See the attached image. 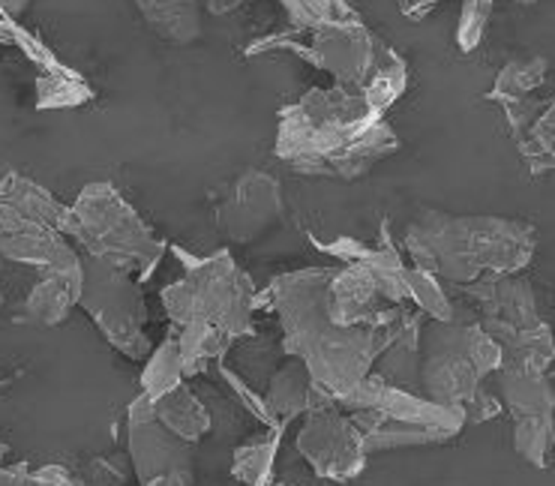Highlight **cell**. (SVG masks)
<instances>
[{"label": "cell", "instance_id": "8", "mask_svg": "<svg viewBox=\"0 0 555 486\" xmlns=\"http://www.w3.org/2000/svg\"><path fill=\"white\" fill-rule=\"evenodd\" d=\"M0 256L27 265V268H39L49 277H57L76 295H81L85 265L78 258L76 246L66 241L61 231L22 217L3 199H0Z\"/></svg>", "mask_w": 555, "mask_h": 486}, {"label": "cell", "instance_id": "32", "mask_svg": "<svg viewBox=\"0 0 555 486\" xmlns=\"http://www.w3.org/2000/svg\"><path fill=\"white\" fill-rule=\"evenodd\" d=\"M502 411V399L492 397L490 391H483V387H478V394L468 399L463 406V414H465V423H483L490 421V418H495Z\"/></svg>", "mask_w": 555, "mask_h": 486}, {"label": "cell", "instance_id": "10", "mask_svg": "<svg viewBox=\"0 0 555 486\" xmlns=\"http://www.w3.org/2000/svg\"><path fill=\"white\" fill-rule=\"evenodd\" d=\"M127 421H130V465L142 484L166 472H193L190 445L154 421V402L144 394L132 399Z\"/></svg>", "mask_w": 555, "mask_h": 486}, {"label": "cell", "instance_id": "40", "mask_svg": "<svg viewBox=\"0 0 555 486\" xmlns=\"http://www.w3.org/2000/svg\"><path fill=\"white\" fill-rule=\"evenodd\" d=\"M514 3H526V7H529V3H534V0H514Z\"/></svg>", "mask_w": 555, "mask_h": 486}, {"label": "cell", "instance_id": "33", "mask_svg": "<svg viewBox=\"0 0 555 486\" xmlns=\"http://www.w3.org/2000/svg\"><path fill=\"white\" fill-rule=\"evenodd\" d=\"M397 3H400V13L405 15V18L421 22V18H426V15L439 7L441 0H397Z\"/></svg>", "mask_w": 555, "mask_h": 486}, {"label": "cell", "instance_id": "13", "mask_svg": "<svg viewBox=\"0 0 555 486\" xmlns=\"http://www.w3.org/2000/svg\"><path fill=\"white\" fill-rule=\"evenodd\" d=\"M327 316L339 328H385L400 316V309H382V297L366 273L339 268L327 277Z\"/></svg>", "mask_w": 555, "mask_h": 486}, {"label": "cell", "instance_id": "5", "mask_svg": "<svg viewBox=\"0 0 555 486\" xmlns=\"http://www.w3.org/2000/svg\"><path fill=\"white\" fill-rule=\"evenodd\" d=\"M273 49L295 52L297 57H304L315 69L331 73L339 88L361 90L366 76L373 73V66L378 61L382 49H385V42L375 37L373 30L363 25L358 15H351V18H339V22H331V25L315 27L307 46L297 42L288 30L285 34H271V37L253 42L246 49V57L273 52Z\"/></svg>", "mask_w": 555, "mask_h": 486}, {"label": "cell", "instance_id": "29", "mask_svg": "<svg viewBox=\"0 0 555 486\" xmlns=\"http://www.w3.org/2000/svg\"><path fill=\"white\" fill-rule=\"evenodd\" d=\"M276 3L283 7L292 37H297V34H312L315 27L358 15L346 0H276Z\"/></svg>", "mask_w": 555, "mask_h": 486}, {"label": "cell", "instance_id": "2", "mask_svg": "<svg viewBox=\"0 0 555 486\" xmlns=\"http://www.w3.org/2000/svg\"><path fill=\"white\" fill-rule=\"evenodd\" d=\"M327 268L283 273L256 295V309L271 307L283 324V348L297 358L315 387L334 399L346 397L385 346V328H339L327 316Z\"/></svg>", "mask_w": 555, "mask_h": 486}, {"label": "cell", "instance_id": "17", "mask_svg": "<svg viewBox=\"0 0 555 486\" xmlns=\"http://www.w3.org/2000/svg\"><path fill=\"white\" fill-rule=\"evenodd\" d=\"M144 25L175 46H193L205 34L202 0H135Z\"/></svg>", "mask_w": 555, "mask_h": 486}, {"label": "cell", "instance_id": "14", "mask_svg": "<svg viewBox=\"0 0 555 486\" xmlns=\"http://www.w3.org/2000/svg\"><path fill=\"white\" fill-rule=\"evenodd\" d=\"M502 112L507 117V129L517 141L519 154L529 163L534 175L553 171V141H555V105L550 100H514L502 103Z\"/></svg>", "mask_w": 555, "mask_h": 486}, {"label": "cell", "instance_id": "35", "mask_svg": "<svg viewBox=\"0 0 555 486\" xmlns=\"http://www.w3.org/2000/svg\"><path fill=\"white\" fill-rule=\"evenodd\" d=\"M144 486H193V472H166Z\"/></svg>", "mask_w": 555, "mask_h": 486}, {"label": "cell", "instance_id": "9", "mask_svg": "<svg viewBox=\"0 0 555 486\" xmlns=\"http://www.w3.org/2000/svg\"><path fill=\"white\" fill-rule=\"evenodd\" d=\"M283 183L268 171L246 168L225 190L214 210V219H217V231L229 243H253L261 234H268L283 219Z\"/></svg>", "mask_w": 555, "mask_h": 486}, {"label": "cell", "instance_id": "11", "mask_svg": "<svg viewBox=\"0 0 555 486\" xmlns=\"http://www.w3.org/2000/svg\"><path fill=\"white\" fill-rule=\"evenodd\" d=\"M312 243L322 253L334 256L336 261H343L346 268L366 273L382 300H388V304L409 300V295H405V261H402L397 243H390V238L375 243V246L354 241V238H334V241H315L312 238Z\"/></svg>", "mask_w": 555, "mask_h": 486}, {"label": "cell", "instance_id": "6", "mask_svg": "<svg viewBox=\"0 0 555 486\" xmlns=\"http://www.w3.org/2000/svg\"><path fill=\"white\" fill-rule=\"evenodd\" d=\"M78 307L96 321V328L103 331L105 340L117 351H124L127 358L144 360L151 355V343H147V333H144L147 307H144L139 280L91 261L85 268Z\"/></svg>", "mask_w": 555, "mask_h": 486}, {"label": "cell", "instance_id": "19", "mask_svg": "<svg viewBox=\"0 0 555 486\" xmlns=\"http://www.w3.org/2000/svg\"><path fill=\"white\" fill-rule=\"evenodd\" d=\"M0 199H3L7 205H13L22 217L34 219L39 226H49V229L54 231L64 229L69 205L57 202L46 187H39L37 180L25 178V175H18V171H7L3 180H0Z\"/></svg>", "mask_w": 555, "mask_h": 486}, {"label": "cell", "instance_id": "21", "mask_svg": "<svg viewBox=\"0 0 555 486\" xmlns=\"http://www.w3.org/2000/svg\"><path fill=\"white\" fill-rule=\"evenodd\" d=\"M276 450H280V430H271L264 438H253L234 450L232 477L237 486H285L276 484Z\"/></svg>", "mask_w": 555, "mask_h": 486}, {"label": "cell", "instance_id": "15", "mask_svg": "<svg viewBox=\"0 0 555 486\" xmlns=\"http://www.w3.org/2000/svg\"><path fill=\"white\" fill-rule=\"evenodd\" d=\"M417 384L424 387L426 399L463 409L465 402L478 394L483 379H480V372L463 355L444 351V348H429V351H421Z\"/></svg>", "mask_w": 555, "mask_h": 486}, {"label": "cell", "instance_id": "30", "mask_svg": "<svg viewBox=\"0 0 555 486\" xmlns=\"http://www.w3.org/2000/svg\"><path fill=\"white\" fill-rule=\"evenodd\" d=\"M514 448L526 462L538 465V469H546L550 465V450H553V411L517 418Z\"/></svg>", "mask_w": 555, "mask_h": 486}, {"label": "cell", "instance_id": "41", "mask_svg": "<svg viewBox=\"0 0 555 486\" xmlns=\"http://www.w3.org/2000/svg\"><path fill=\"white\" fill-rule=\"evenodd\" d=\"M0 300H3V295H0Z\"/></svg>", "mask_w": 555, "mask_h": 486}, {"label": "cell", "instance_id": "34", "mask_svg": "<svg viewBox=\"0 0 555 486\" xmlns=\"http://www.w3.org/2000/svg\"><path fill=\"white\" fill-rule=\"evenodd\" d=\"M30 469H27V462H15V465H0V486H22Z\"/></svg>", "mask_w": 555, "mask_h": 486}, {"label": "cell", "instance_id": "26", "mask_svg": "<svg viewBox=\"0 0 555 486\" xmlns=\"http://www.w3.org/2000/svg\"><path fill=\"white\" fill-rule=\"evenodd\" d=\"M88 100H93V88L69 66L61 64L52 73L37 76V108H73Z\"/></svg>", "mask_w": 555, "mask_h": 486}, {"label": "cell", "instance_id": "23", "mask_svg": "<svg viewBox=\"0 0 555 486\" xmlns=\"http://www.w3.org/2000/svg\"><path fill=\"white\" fill-rule=\"evenodd\" d=\"M405 88H409V66L390 46H385L382 54H378V61H375L373 73L361 85L363 100L385 115L390 105L405 93Z\"/></svg>", "mask_w": 555, "mask_h": 486}, {"label": "cell", "instance_id": "1", "mask_svg": "<svg viewBox=\"0 0 555 486\" xmlns=\"http://www.w3.org/2000/svg\"><path fill=\"white\" fill-rule=\"evenodd\" d=\"M400 151V136L361 90L310 88L280 108L273 154L297 175L358 180Z\"/></svg>", "mask_w": 555, "mask_h": 486}, {"label": "cell", "instance_id": "20", "mask_svg": "<svg viewBox=\"0 0 555 486\" xmlns=\"http://www.w3.org/2000/svg\"><path fill=\"white\" fill-rule=\"evenodd\" d=\"M499 382H502L504 406H507V411H514V418L553 411L555 394L546 372L499 367Z\"/></svg>", "mask_w": 555, "mask_h": 486}, {"label": "cell", "instance_id": "18", "mask_svg": "<svg viewBox=\"0 0 555 486\" xmlns=\"http://www.w3.org/2000/svg\"><path fill=\"white\" fill-rule=\"evenodd\" d=\"M154 421L166 426L171 435H178L186 445L202 442L210 433V423H214L205 402L195 397L186 382L154 399Z\"/></svg>", "mask_w": 555, "mask_h": 486}, {"label": "cell", "instance_id": "22", "mask_svg": "<svg viewBox=\"0 0 555 486\" xmlns=\"http://www.w3.org/2000/svg\"><path fill=\"white\" fill-rule=\"evenodd\" d=\"M550 76V61L541 54H529V57H514L502 66V73L495 76V85L487 93V100L492 103H514L522 97H531L534 90L541 88Z\"/></svg>", "mask_w": 555, "mask_h": 486}, {"label": "cell", "instance_id": "12", "mask_svg": "<svg viewBox=\"0 0 555 486\" xmlns=\"http://www.w3.org/2000/svg\"><path fill=\"white\" fill-rule=\"evenodd\" d=\"M456 289L480 309L483 319L502 321L511 328H534L543 321L534 289L519 273H483Z\"/></svg>", "mask_w": 555, "mask_h": 486}, {"label": "cell", "instance_id": "27", "mask_svg": "<svg viewBox=\"0 0 555 486\" xmlns=\"http://www.w3.org/2000/svg\"><path fill=\"white\" fill-rule=\"evenodd\" d=\"M405 295L424 316H429V321H468L456 316V304L444 292V282L436 273L405 268Z\"/></svg>", "mask_w": 555, "mask_h": 486}, {"label": "cell", "instance_id": "38", "mask_svg": "<svg viewBox=\"0 0 555 486\" xmlns=\"http://www.w3.org/2000/svg\"><path fill=\"white\" fill-rule=\"evenodd\" d=\"M22 486H52V484H46V481H42V477H37V474L30 472L25 477V481H22Z\"/></svg>", "mask_w": 555, "mask_h": 486}, {"label": "cell", "instance_id": "16", "mask_svg": "<svg viewBox=\"0 0 555 486\" xmlns=\"http://www.w3.org/2000/svg\"><path fill=\"white\" fill-rule=\"evenodd\" d=\"M312 391H315V384H312L307 367L297 358L285 360L283 370L268 384V394L261 397L271 430H283V423L307 414L312 406Z\"/></svg>", "mask_w": 555, "mask_h": 486}, {"label": "cell", "instance_id": "28", "mask_svg": "<svg viewBox=\"0 0 555 486\" xmlns=\"http://www.w3.org/2000/svg\"><path fill=\"white\" fill-rule=\"evenodd\" d=\"M183 382H186V375H183L181 351H178V343H175V336H171V340H166L163 346H156L154 351L144 358L142 394L154 402L156 397L175 391V387Z\"/></svg>", "mask_w": 555, "mask_h": 486}, {"label": "cell", "instance_id": "37", "mask_svg": "<svg viewBox=\"0 0 555 486\" xmlns=\"http://www.w3.org/2000/svg\"><path fill=\"white\" fill-rule=\"evenodd\" d=\"M207 7V13H214V15H229L234 13L237 7H244L246 0H202Z\"/></svg>", "mask_w": 555, "mask_h": 486}, {"label": "cell", "instance_id": "36", "mask_svg": "<svg viewBox=\"0 0 555 486\" xmlns=\"http://www.w3.org/2000/svg\"><path fill=\"white\" fill-rule=\"evenodd\" d=\"M30 0H0V18L3 22H18L27 13Z\"/></svg>", "mask_w": 555, "mask_h": 486}, {"label": "cell", "instance_id": "4", "mask_svg": "<svg viewBox=\"0 0 555 486\" xmlns=\"http://www.w3.org/2000/svg\"><path fill=\"white\" fill-rule=\"evenodd\" d=\"M181 258L186 277L163 289V307L178 328L190 321H207L220 328L229 340L244 336L256 316V289L244 270L237 268L229 250L214 256H186L181 246H171Z\"/></svg>", "mask_w": 555, "mask_h": 486}, {"label": "cell", "instance_id": "39", "mask_svg": "<svg viewBox=\"0 0 555 486\" xmlns=\"http://www.w3.org/2000/svg\"><path fill=\"white\" fill-rule=\"evenodd\" d=\"M7 453H10V445H7V442H0V460H7Z\"/></svg>", "mask_w": 555, "mask_h": 486}, {"label": "cell", "instance_id": "7", "mask_svg": "<svg viewBox=\"0 0 555 486\" xmlns=\"http://www.w3.org/2000/svg\"><path fill=\"white\" fill-rule=\"evenodd\" d=\"M297 453L319 477L336 484H349L366 469L361 433L351 426L349 414H343L336 402L307 411L297 433Z\"/></svg>", "mask_w": 555, "mask_h": 486}, {"label": "cell", "instance_id": "31", "mask_svg": "<svg viewBox=\"0 0 555 486\" xmlns=\"http://www.w3.org/2000/svg\"><path fill=\"white\" fill-rule=\"evenodd\" d=\"M492 7H495V0H463L460 25H456V49L460 52H475L483 42L492 18Z\"/></svg>", "mask_w": 555, "mask_h": 486}, {"label": "cell", "instance_id": "24", "mask_svg": "<svg viewBox=\"0 0 555 486\" xmlns=\"http://www.w3.org/2000/svg\"><path fill=\"white\" fill-rule=\"evenodd\" d=\"M78 307V295L57 277H42V280L30 289L25 307H22V319L39 328H54L69 316V309Z\"/></svg>", "mask_w": 555, "mask_h": 486}, {"label": "cell", "instance_id": "3", "mask_svg": "<svg viewBox=\"0 0 555 486\" xmlns=\"http://www.w3.org/2000/svg\"><path fill=\"white\" fill-rule=\"evenodd\" d=\"M61 234L78 243L96 265L142 282L154 277L168 250V243L156 238L142 214L108 180L88 183L78 192Z\"/></svg>", "mask_w": 555, "mask_h": 486}, {"label": "cell", "instance_id": "25", "mask_svg": "<svg viewBox=\"0 0 555 486\" xmlns=\"http://www.w3.org/2000/svg\"><path fill=\"white\" fill-rule=\"evenodd\" d=\"M178 351H181V363H183V375H198L205 370L210 360H217L229 346V336L207 324V321H190V324H181L178 328Z\"/></svg>", "mask_w": 555, "mask_h": 486}]
</instances>
